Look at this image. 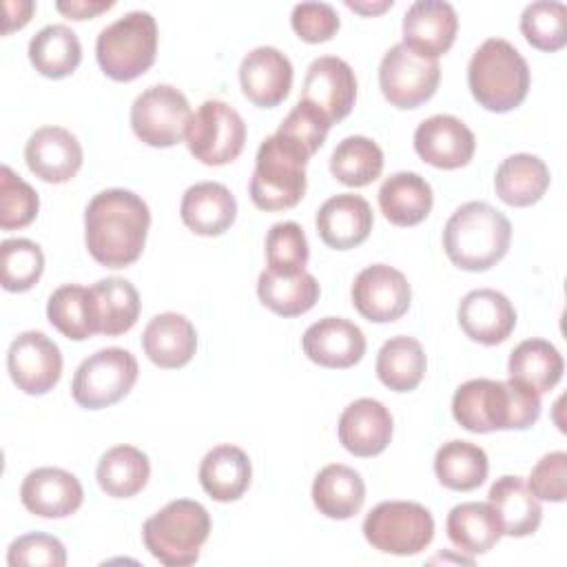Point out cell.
I'll return each mask as SVG.
<instances>
[{"label": "cell", "instance_id": "2", "mask_svg": "<svg viewBox=\"0 0 567 567\" xmlns=\"http://www.w3.org/2000/svg\"><path fill=\"white\" fill-rule=\"evenodd\" d=\"M452 414L461 427L474 434L527 430L540 416V394L512 379H470L456 388Z\"/></svg>", "mask_w": 567, "mask_h": 567}, {"label": "cell", "instance_id": "12", "mask_svg": "<svg viewBox=\"0 0 567 567\" xmlns=\"http://www.w3.org/2000/svg\"><path fill=\"white\" fill-rule=\"evenodd\" d=\"M186 95L171 84L144 89L131 106L133 133L148 146L168 148L184 140L190 120Z\"/></svg>", "mask_w": 567, "mask_h": 567}, {"label": "cell", "instance_id": "30", "mask_svg": "<svg viewBox=\"0 0 567 567\" xmlns=\"http://www.w3.org/2000/svg\"><path fill=\"white\" fill-rule=\"evenodd\" d=\"M365 501V483L361 474L343 463H330L315 476L312 503L319 514L346 520L359 514Z\"/></svg>", "mask_w": 567, "mask_h": 567}, {"label": "cell", "instance_id": "42", "mask_svg": "<svg viewBox=\"0 0 567 567\" xmlns=\"http://www.w3.org/2000/svg\"><path fill=\"white\" fill-rule=\"evenodd\" d=\"M520 31L540 51H560L567 44V7L558 0H536L523 9Z\"/></svg>", "mask_w": 567, "mask_h": 567}, {"label": "cell", "instance_id": "46", "mask_svg": "<svg viewBox=\"0 0 567 567\" xmlns=\"http://www.w3.org/2000/svg\"><path fill=\"white\" fill-rule=\"evenodd\" d=\"M330 126L332 122L315 104L299 100L279 124L277 133L290 137L292 142L301 144L310 155H315L323 146Z\"/></svg>", "mask_w": 567, "mask_h": 567}, {"label": "cell", "instance_id": "40", "mask_svg": "<svg viewBox=\"0 0 567 567\" xmlns=\"http://www.w3.org/2000/svg\"><path fill=\"white\" fill-rule=\"evenodd\" d=\"M47 317L66 339L84 341L91 334H97L91 290L84 286L64 284L55 288L47 301Z\"/></svg>", "mask_w": 567, "mask_h": 567}, {"label": "cell", "instance_id": "24", "mask_svg": "<svg viewBox=\"0 0 567 567\" xmlns=\"http://www.w3.org/2000/svg\"><path fill=\"white\" fill-rule=\"evenodd\" d=\"M458 326L472 341L496 346L512 334L516 326V310L503 292L494 288H478L461 299Z\"/></svg>", "mask_w": 567, "mask_h": 567}, {"label": "cell", "instance_id": "32", "mask_svg": "<svg viewBox=\"0 0 567 567\" xmlns=\"http://www.w3.org/2000/svg\"><path fill=\"white\" fill-rule=\"evenodd\" d=\"M89 290L100 334L117 337L135 326L140 317V295L128 279L106 277L95 281Z\"/></svg>", "mask_w": 567, "mask_h": 567}, {"label": "cell", "instance_id": "9", "mask_svg": "<svg viewBox=\"0 0 567 567\" xmlns=\"http://www.w3.org/2000/svg\"><path fill=\"white\" fill-rule=\"evenodd\" d=\"M137 359L124 348H102L86 357L71 383L73 401L86 410H100L124 399L137 381Z\"/></svg>", "mask_w": 567, "mask_h": 567}, {"label": "cell", "instance_id": "44", "mask_svg": "<svg viewBox=\"0 0 567 567\" xmlns=\"http://www.w3.org/2000/svg\"><path fill=\"white\" fill-rule=\"evenodd\" d=\"M310 250L303 228L297 221H277L266 235L268 270L277 275H299L308 264Z\"/></svg>", "mask_w": 567, "mask_h": 567}, {"label": "cell", "instance_id": "52", "mask_svg": "<svg viewBox=\"0 0 567 567\" xmlns=\"http://www.w3.org/2000/svg\"><path fill=\"white\" fill-rule=\"evenodd\" d=\"M346 7L359 11V13H381L385 11L388 7H392V0H383V2H372V4H363V2H352V0H346Z\"/></svg>", "mask_w": 567, "mask_h": 567}, {"label": "cell", "instance_id": "10", "mask_svg": "<svg viewBox=\"0 0 567 567\" xmlns=\"http://www.w3.org/2000/svg\"><path fill=\"white\" fill-rule=\"evenodd\" d=\"M186 146L206 166H221L239 157L246 144L244 117L221 100H206L190 115Z\"/></svg>", "mask_w": 567, "mask_h": 567}, {"label": "cell", "instance_id": "31", "mask_svg": "<svg viewBox=\"0 0 567 567\" xmlns=\"http://www.w3.org/2000/svg\"><path fill=\"white\" fill-rule=\"evenodd\" d=\"M445 532L452 545L470 558L487 554L503 536L501 523L489 503L467 501L454 505L445 520Z\"/></svg>", "mask_w": 567, "mask_h": 567}, {"label": "cell", "instance_id": "29", "mask_svg": "<svg viewBox=\"0 0 567 567\" xmlns=\"http://www.w3.org/2000/svg\"><path fill=\"white\" fill-rule=\"evenodd\" d=\"M432 186L419 173L399 171L383 179L379 188V208L394 226H416L432 210Z\"/></svg>", "mask_w": 567, "mask_h": 567}, {"label": "cell", "instance_id": "27", "mask_svg": "<svg viewBox=\"0 0 567 567\" xmlns=\"http://www.w3.org/2000/svg\"><path fill=\"white\" fill-rule=\"evenodd\" d=\"M252 465L248 454L230 443L215 445L199 463V483L204 492L219 503H230L244 496L250 485Z\"/></svg>", "mask_w": 567, "mask_h": 567}, {"label": "cell", "instance_id": "14", "mask_svg": "<svg viewBox=\"0 0 567 567\" xmlns=\"http://www.w3.org/2000/svg\"><path fill=\"white\" fill-rule=\"evenodd\" d=\"M410 299L412 288L405 275L388 264H372L354 277L352 303L368 321H396L408 312Z\"/></svg>", "mask_w": 567, "mask_h": 567}, {"label": "cell", "instance_id": "4", "mask_svg": "<svg viewBox=\"0 0 567 567\" xmlns=\"http://www.w3.org/2000/svg\"><path fill=\"white\" fill-rule=\"evenodd\" d=\"M467 84L483 109L507 113L527 97L529 66L512 42L487 38L467 64Z\"/></svg>", "mask_w": 567, "mask_h": 567}, {"label": "cell", "instance_id": "43", "mask_svg": "<svg viewBox=\"0 0 567 567\" xmlns=\"http://www.w3.org/2000/svg\"><path fill=\"white\" fill-rule=\"evenodd\" d=\"M2 288L9 292H24L38 284L44 270L42 248L31 239H4L0 244Z\"/></svg>", "mask_w": 567, "mask_h": 567}, {"label": "cell", "instance_id": "19", "mask_svg": "<svg viewBox=\"0 0 567 567\" xmlns=\"http://www.w3.org/2000/svg\"><path fill=\"white\" fill-rule=\"evenodd\" d=\"M29 171L49 182L64 184L78 175L82 166V146L78 137L62 126H40L24 146Z\"/></svg>", "mask_w": 567, "mask_h": 567}, {"label": "cell", "instance_id": "23", "mask_svg": "<svg viewBox=\"0 0 567 567\" xmlns=\"http://www.w3.org/2000/svg\"><path fill=\"white\" fill-rule=\"evenodd\" d=\"M390 410L370 396L352 401L339 416V443L354 456H377L392 439Z\"/></svg>", "mask_w": 567, "mask_h": 567}, {"label": "cell", "instance_id": "5", "mask_svg": "<svg viewBox=\"0 0 567 567\" xmlns=\"http://www.w3.org/2000/svg\"><path fill=\"white\" fill-rule=\"evenodd\" d=\"M312 155L281 133L268 135L255 157L250 199L261 210H286L306 193V164Z\"/></svg>", "mask_w": 567, "mask_h": 567}, {"label": "cell", "instance_id": "50", "mask_svg": "<svg viewBox=\"0 0 567 567\" xmlns=\"http://www.w3.org/2000/svg\"><path fill=\"white\" fill-rule=\"evenodd\" d=\"M111 7H113L111 0H89V2L86 0H60V2H55V9L73 20L93 18Z\"/></svg>", "mask_w": 567, "mask_h": 567}, {"label": "cell", "instance_id": "41", "mask_svg": "<svg viewBox=\"0 0 567 567\" xmlns=\"http://www.w3.org/2000/svg\"><path fill=\"white\" fill-rule=\"evenodd\" d=\"M383 171L381 146L365 135L343 137L330 155V173L346 186H368Z\"/></svg>", "mask_w": 567, "mask_h": 567}, {"label": "cell", "instance_id": "51", "mask_svg": "<svg viewBox=\"0 0 567 567\" xmlns=\"http://www.w3.org/2000/svg\"><path fill=\"white\" fill-rule=\"evenodd\" d=\"M33 9H35V4L31 0H18V2L7 0L4 2V27H2V31L11 33L13 29L24 27L29 22Z\"/></svg>", "mask_w": 567, "mask_h": 567}, {"label": "cell", "instance_id": "18", "mask_svg": "<svg viewBox=\"0 0 567 567\" xmlns=\"http://www.w3.org/2000/svg\"><path fill=\"white\" fill-rule=\"evenodd\" d=\"M458 29L456 11L445 0H416L403 16V44L419 55L434 58L447 53Z\"/></svg>", "mask_w": 567, "mask_h": 567}, {"label": "cell", "instance_id": "16", "mask_svg": "<svg viewBox=\"0 0 567 567\" xmlns=\"http://www.w3.org/2000/svg\"><path fill=\"white\" fill-rule=\"evenodd\" d=\"M416 155L436 168H461L476 151V137L465 122L450 113H436L423 120L414 131Z\"/></svg>", "mask_w": 567, "mask_h": 567}, {"label": "cell", "instance_id": "3", "mask_svg": "<svg viewBox=\"0 0 567 567\" xmlns=\"http://www.w3.org/2000/svg\"><path fill=\"white\" fill-rule=\"evenodd\" d=\"M512 241L509 219L487 202H467L458 206L445 228L443 248L454 266L478 272L498 264Z\"/></svg>", "mask_w": 567, "mask_h": 567}, {"label": "cell", "instance_id": "48", "mask_svg": "<svg viewBox=\"0 0 567 567\" xmlns=\"http://www.w3.org/2000/svg\"><path fill=\"white\" fill-rule=\"evenodd\" d=\"M290 24L303 42H326L339 29V13L328 2H299L292 7Z\"/></svg>", "mask_w": 567, "mask_h": 567}, {"label": "cell", "instance_id": "38", "mask_svg": "<svg viewBox=\"0 0 567 567\" xmlns=\"http://www.w3.org/2000/svg\"><path fill=\"white\" fill-rule=\"evenodd\" d=\"M427 359L423 346L414 337H392L388 339L377 354V377L379 381L394 392L414 390L425 374Z\"/></svg>", "mask_w": 567, "mask_h": 567}, {"label": "cell", "instance_id": "35", "mask_svg": "<svg viewBox=\"0 0 567 567\" xmlns=\"http://www.w3.org/2000/svg\"><path fill=\"white\" fill-rule=\"evenodd\" d=\"M29 60L44 78L71 75L82 60V44L66 24H47L29 40Z\"/></svg>", "mask_w": 567, "mask_h": 567}, {"label": "cell", "instance_id": "49", "mask_svg": "<svg viewBox=\"0 0 567 567\" xmlns=\"http://www.w3.org/2000/svg\"><path fill=\"white\" fill-rule=\"evenodd\" d=\"M527 487L538 501L563 503L567 496V452L545 454L532 470Z\"/></svg>", "mask_w": 567, "mask_h": 567}, {"label": "cell", "instance_id": "22", "mask_svg": "<svg viewBox=\"0 0 567 567\" xmlns=\"http://www.w3.org/2000/svg\"><path fill=\"white\" fill-rule=\"evenodd\" d=\"M372 208L365 197L339 193L326 199L315 217L321 241L334 250H350L363 244L372 230Z\"/></svg>", "mask_w": 567, "mask_h": 567}, {"label": "cell", "instance_id": "26", "mask_svg": "<svg viewBox=\"0 0 567 567\" xmlns=\"http://www.w3.org/2000/svg\"><path fill=\"white\" fill-rule=\"evenodd\" d=\"M144 354L159 368L186 365L197 350V330L179 312L155 315L142 332Z\"/></svg>", "mask_w": 567, "mask_h": 567}, {"label": "cell", "instance_id": "11", "mask_svg": "<svg viewBox=\"0 0 567 567\" xmlns=\"http://www.w3.org/2000/svg\"><path fill=\"white\" fill-rule=\"evenodd\" d=\"M439 80V60L419 55L403 42L390 47L379 64L381 93L396 109H416L427 102L436 93Z\"/></svg>", "mask_w": 567, "mask_h": 567}, {"label": "cell", "instance_id": "8", "mask_svg": "<svg viewBox=\"0 0 567 567\" xmlns=\"http://www.w3.org/2000/svg\"><path fill=\"white\" fill-rule=\"evenodd\" d=\"M363 536L383 554L414 556L432 543L434 518L421 503L383 501L368 512Z\"/></svg>", "mask_w": 567, "mask_h": 567}, {"label": "cell", "instance_id": "33", "mask_svg": "<svg viewBox=\"0 0 567 567\" xmlns=\"http://www.w3.org/2000/svg\"><path fill=\"white\" fill-rule=\"evenodd\" d=\"M551 175L547 164L532 153H516L501 162L494 188L501 202L509 206H532L549 188Z\"/></svg>", "mask_w": 567, "mask_h": 567}, {"label": "cell", "instance_id": "39", "mask_svg": "<svg viewBox=\"0 0 567 567\" xmlns=\"http://www.w3.org/2000/svg\"><path fill=\"white\" fill-rule=\"evenodd\" d=\"M257 297L272 312L281 317H297L317 303L319 281L306 270L286 277L266 268L257 279Z\"/></svg>", "mask_w": 567, "mask_h": 567}, {"label": "cell", "instance_id": "17", "mask_svg": "<svg viewBox=\"0 0 567 567\" xmlns=\"http://www.w3.org/2000/svg\"><path fill=\"white\" fill-rule=\"evenodd\" d=\"M301 348L312 363L346 370L365 354V337L357 323L343 317H323L308 326L301 337Z\"/></svg>", "mask_w": 567, "mask_h": 567}, {"label": "cell", "instance_id": "21", "mask_svg": "<svg viewBox=\"0 0 567 567\" xmlns=\"http://www.w3.org/2000/svg\"><path fill=\"white\" fill-rule=\"evenodd\" d=\"M239 82L244 95L261 109L281 104L292 86V64L275 47H257L248 51L239 64Z\"/></svg>", "mask_w": 567, "mask_h": 567}, {"label": "cell", "instance_id": "36", "mask_svg": "<svg viewBox=\"0 0 567 567\" xmlns=\"http://www.w3.org/2000/svg\"><path fill=\"white\" fill-rule=\"evenodd\" d=\"M151 476L148 456L135 445H115L97 463L95 478L106 496L128 498L144 489Z\"/></svg>", "mask_w": 567, "mask_h": 567}, {"label": "cell", "instance_id": "15", "mask_svg": "<svg viewBox=\"0 0 567 567\" xmlns=\"http://www.w3.org/2000/svg\"><path fill=\"white\" fill-rule=\"evenodd\" d=\"M301 100L315 104L332 124L348 117L357 100V78L352 66L337 55H321L310 62Z\"/></svg>", "mask_w": 567, "mask_h": 567}, {"label": "cell", "instance_id": "25", "mask_svg": "<svg viewBox=\"0 0 567 567\" xmlns=\"http://www.w3.org/2000/svg\"><path fill=\"white\" fill-rule=\"evenodd\" d=\"M179 217L195 235L217 237L233 226L237 202L228 186L219 182H199L188 186L182 195Z\"/></svg>", "mask_w": 567, "mask_h": 567}, {"label": "cell", "instance_id": "20", "mask_svg": "<svg viewBox=\"0 0 567 567\" xmlns=\"http://www.w3.org/2000/svg\"><path fill=\"white\" fill-rule=\"evenodd\" d=\"M22 505L42 518H66L84 501L82 483L62 467L31 470L20 485Z\"/></svg>", "mask_w": 567, "mask_h": 567}, {"label": "cell", "instance_id": "7", "mask_svg": "<svg viewBox=\"0 0 567 567\" xmlns=\"http://www.w3.org/2000/svg\"><path fill=\"white\" fill-rule=\"evenodd\" d=\"M157 53V22L148 11H128L106 24L95 40V58L104 75L131 82L146 73Z\"/></svg>", "mask_w": 567, "mask_h": 567}, {"label": "cell", "instance_id": "1", "mask_svg": "<svg viewBox=\"0 0 567 567\" xmlns=\"http://www.w3.org/2000/svg\"><path fill=\"white\" fill-rule=\"evenodd\" d=\"M151 226L146 202L126 188L97 193L84 210L89 255L106 268H124L140 259Z\"/></svg>", "mask_w": 567, "mask_h": 567}, {"label": "cell", "instance_id": "6", "mask_svg": "<svg viewBox=\"0 0 567 567\" xmlns=\"http://www.w3.org/2000/svg\"><path fill=\"white\" fill-rule=\"evenodd\" d=\"M210 534L206 507L190 498H177L146 518L142 536L153 558L166 567H188L197 563L202 545Z\"/></svg>", "mask_w": 567, "mask_h": 567}, {"label": "cell", "instance_id": "28", "mask_svg": "<svg viewBox=\"0 0 567 567\" xmlns=\"http://www.w3.org/2000/svg\"><path fill=\"white\" fill-rule=\"evenodd\" d=\"M487 503L501 523L503 536H529L543 520V507L520 476L496 478L489 487Z\"/></svg>", "mask_w": 567, "mask_h": 567}, {"label": "cell", "instance_id": "47", "mask_svg": "<svg viewBox=\"0 0 567 567\" xmlns=\"http://www.w3.org/2000/svg\"><path fill=\"white\" fill-rule=\"evenodd\" d=\"M7 563L11 567L18 565H44V567H64L66 565V549L64 545L49 534L31 532L18 536L7 551Z\"/></svg>", "mask_w": 567, "mask_h": 567}, {"label": "cell", "instance_id": "37", "mask_svg": "<svg viewBox=\"0 0 567 567\" xmlns=\"http://www.w3.org/2000/svg\"><path fill=\"white\" fill-rule=\"evenodd\" d=\"M489 472L487 454L470 441H447L436 450L434 474L441 485L456 492H470L485 483Z\"/></svg>", "mask_w": 567, "mask_h": 567}, {"label": "cell", "instance_id": "45", "mask_svg": "<svg viewBox=\"0 0 567 567\" xmlns=\"http://www.w3.org/2000/svg\"><path fill=\"white\" fill-rule=\"evenodd\" d=\"M40 208L38 193L11 166L2 164L0 168V228L13 230L29 226Z\"/></svg>", "mask_w": 567, "mask_h": 567}, {"label": "cell", "instance_id": "34", "mask_svg": "<svg viewBox=\"0 0 567 567\" xmlns=\"http://www.w3.org/2000/svg\"><path fill=\"white\" fill-rule=\"evenodd\" d=\"M563 354L545 339L520 341L507 361L509 379L534 390L536 394L549 392L563 379Z\"/></svg>", "mask_w": 567, "mask_h": 567}, {"label": "cell", "instance_id": "13", "mask_svg": "<svg viewBox=\"0 0 567 567\" xmlns=\"http://www.w3.org/2000/svg\"><path fill=\"white\" fill-rule=\"evenodd\" d=\"M7 370L24 394H47L62 377V352L44 332L27 330L9 346Z\"/></svg>", "mask_w": 567, "mask_h": 567}]
</instances>
